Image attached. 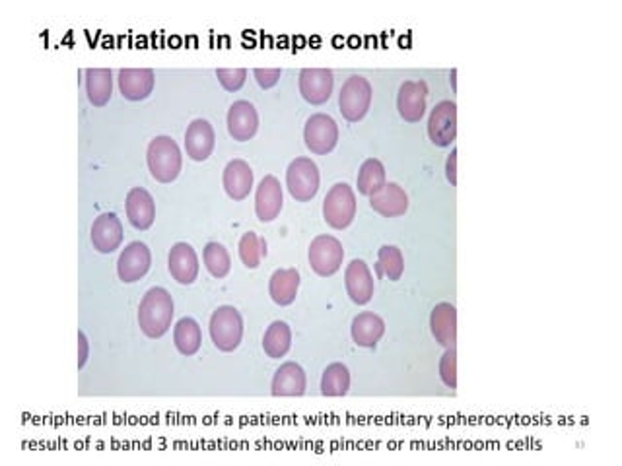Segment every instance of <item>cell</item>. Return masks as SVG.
I'll return each mask as SVG.
<instances>
[{
    "instance_id": "obj_16",
    "label": "cell",
    "mask_w": 622,
    "mask_h": 466,
    "mask_svg": "<svg viewBox=\"0 0 622 466\" xmlns=\"http://www.w3.org/2000/svg\"><path fill=\"white\" fill-rule=\"evenodd\" d=\"M282 186L274 176L263 177L255 193V212L263 223H269L279 218L282 210Z\"/></svg>"
},
{
    "instance_id": "obj_37",
    "label": "cell",
    "mask_w": 622,
    "mask_h": 466,
    "mask_svg": "<svg viewBox=\"0 0 622 466\" xmlns=\"http://www.w3.org/2000/svg\"><path fill=\"white\" fill-rule=\"evenodd\" d=\"M281 74H282L281 69H255L254 71V76L257 80V84L263 90H271V88H274L276 84H279Z\"/></svg>"
},
{
    "instance_id": "obj_14",
    "label": "cell",
    "mask_w": 622,
    "mask_h": 466,
    "mask_svg": "<svg viewBox=\"0 0 622 466\" xmlns=\"http://www.w3.org/2000/svg\"><path fill=\"white\" fill-rule=\"evenodd\" d=\"M216 144V132L206 119H195L185 132V150L195 162H205L213 154Z\"/></svg>"
},
{
    "instance_id": "obj_30",
    "label": "cell",
    "mask_w": 622,
    "mask_h": 466,
    "mask_svg": "<svg viewBox=\"0 0 622 466\" xmlns=\"http://www.w3.org/2000/svg\"><path fill=\"white\" fill-rule=\"evenodd\" d=\"M386 167L376 157H369L359 171V193L372 196L386 186Z\"/></svg>"
},
{
    "instance_id": "obj_31",
    "label": "cell",
    "mask_w": 622,
    "mask_h": 466,
    "mask_svg": "<svg viewBox=\"0 0 622 466\" xmlns=\"http://www.w3.org/2000/svg\"><path fill=\"white\" fill-rule=\"evenodd\" d=\"M350 389V371L344 364H330L321 377V393L325 396H344Z\"/></svg>"
},
{
    "instance_id": "obj_9",
    "label": "cell",
    "mask_w": 622,
    "mask_h": 466,
    "mask_svg": "<svg viewBox=\"0 0 622 466\" xmlns=\"http://www.w3.org/2000/svg\"><path fill=\"white\" fill-rule=\"evenodd\" d=\"M428 137L440 148H445V146H452L455 142L457 105L454 101H440L432 109L428 119Z\"/></svg>"
},
{
    "instance_id": "obj_23",
    "label": "cell",
    "mask_w": 622,
    "mask_h": 466,
    "mask_svg": "<svg viewBox=\"0 0 622 466\" xmlns=\"http://www.w3.org/2000/svg\"><path fill=\"white\" fill-rule=\"evenodd\" d=\"M224 189L234 201H244L254 189V171H251L245 159H232L224 169Z\"/></svg>"
},
{
    "instance_id": "obj_22",
    "label": "cell",
    "mask_w": 622,
    "mask_h": 466,
    "mask_svg": "<svg viewBox=\"0 0 622 466\" xmlns=\"http://www.w3.org/2000/svg\"><path fill=\"white\" fill-rule=\"evenodd\" d=\"M119 90L123 98L130 101L147 100L154 90V71L152 69H123L119 71Z\"/></svg>"
},
{
    "instance_id": "obj_21",
    "label": "cell",
    "mask_w": 622,
    "mask_h": 466,
    "mask_svg": "<svg viewBox=\"0 0 622 466\" xmlns=\"http://www.w3.org/2000/svg\"><path fill=\"white\" fill-rule=\"evenodd\" d=\"M369 206L383 218H397L408 210V196L403 186L397 183H386L381 191L369 196Z\"/></svg>"
},
{
    "instance_id": "obj_34",
    "label": "cell",
    "mask_w": 622,
    "mask_h": 466,
    "mask_svg": "<svg viewBox=\"0 0 622 466\" xmlns=\"http://www.w3.org/2000/svg\"><path fill=\"white\" fill-rule=\"evenodd\" d=\"M267 255V243L264 239L259 237L254 232H247L240 239V259L247 266V269H257L261 264V259Z\"/></svg>"
},
{
    "instance_id": "obj_28",
    "label": "cell",
    "mask_w": 622,
    "mask_h": 466,
    "mask_svg": "<svg viewBox=\"0 0 622 466\" xmlns=\"http://www.w3.org/2000/svg\"><path fill=\"white\" fill-rule=\"evenodd\" d=\"M264 354L273 359H281L292 348V330L284 321H274L263 337Z\"/></svg>"
},
{
    "instance_id": "obj_19",
    "label": "cell",
    "mask_w": 622,
    "mask_h": 466,
    "mask_svg": "<svg viewBox=\"0 0 622 466\" xmlns=\"http://www.w3.org/2000/svg\"><path fill=\"white\" fill-rule=\"evenodd\" d=\"M169 274L176 282L189 286L198 276V257L189 243H176L167 257Z\"/></svg>"
},
{
    "instance_id": "obj_6",
    "label": "cell",
    "mask_w": 622,
    "mask_h": 466,
    "mask_svg": "<svg viewBox=\"0 0 622 466\" xmlns=\"http://www.w3.org/2000/svg\"><path fill=\"white\" fill-rule=\"evenodd\" d=\"M320 167L310 157H296L286 171V186L298 203H308L320 191Z\"/></svg>"
},
{
    "instance_id": "obj_39",
    "label": "cell",
    "mask_w": 622,
    "mask_h": 466,
    "mask_svg": "<svg viewBox=\"0 0 622 466\" xmlns=\"http://www.w3.org/2000/svg\"><path fill=\"white\" fill-rule=\"evenodd\" d=\"M445 176H447V181L452 183L454 186L457 185V150H454L452 156L447 157V162H445Z\"/></svg>"
},
{
    "instance_id": "obj_35",
    "label": "cell",
    "mask_w": 622,
    "mask_h": 466,
    "mask_svg": "<svg viewBox=\"0 0 622 466\" xmlns=\"http://www.w3.org/2000/svg\"><path fill=\"white\" fill-rule=\"evenodd\" d=\"M440 377L445 387L457 389V352L454 348H447L440 359Z\"/></svg>"
},
{
    "instance_id": "obj_7",
    "label": "cell",
    "mask_w": 622,
    "mask_h": 466,
    "mask_svg": "<svg viewBox=\"0 0 622 466\" xmlns=\"http://www.w3.org/2000/svg\"><path fill=\"white\" fill-rule=\"evenodd\" d=\"M303 140L313 154L325 156L333 152L339 142V125L330 115L315 113L308 119L306 128H303Z\"/></svg>"
},
{
    "instance_id": "obj_17",
    "label": "cell",
    "mask_w": 622,
    "mask_h": 466,
    "mask_svg": "<svg viewBox=\"0 0 622 466\" xmlns=\"http://www.w3.org/2000/svg\"><path fill=\"white\" fill-rule=\"evenodd\" d=\"M259 115L254 103L235 101L228 111V132L237 142H247L257 135Z\"/></svg>"
},
{
    "instance_id": "obj_32",
    "label": "cell",
    "mask_w": 622,
    "mask_h": 466,
    "mask_svg": "<svg viewBox=\"0 0 622 466\" xmlns=\"http://www.w3.org/2000/svg\"><path fill=\"white\" fill-rule=\"evenodd\" d=\"M203 261L206 271L213 274L215 278H226L230 274L232 269V259H230V252L226 251V247L216 243V242H210L206 243L205 251H203Z\"/></svg>"
},
{
    "instance_id": "obj_36",
    "label": "cell",
    "mask_w": 622,
    "mask_h": 466,
    "mask_svg": "<svg viewBox=\"0 0 622 466\" xmlns=\"http://www.w3.org/2000/svg\"><path fill=\"white\" fill-rule=\"evenodd\" d=\"M216 76H218L224 90L237 91V90H242L245 84L247 71L245 69H218Z\"/></svg>"
},
{
    "instance_id": "obj_26",
    "label": "cell",
    "mask_w": 622,
    "mask_h": 466,
    "mask_svg": "<svg viewBox=\"0 0 622 466\" xmlns=\"http://www.w3.org/2000/svg\"><path fill=\"white\" fill-rule=\"evenodd\" d=\"M300 288V272L296 269H279L269 282V294L273 301L281 308L292 305Z\"/></svg>"
},
{
    "instance_id": "obj_15",
    "label": "cell",
    "mask_w": 622,
    "mask_h": 466,
    "mask_svg": "<svg viewBox=\"0 0 622 466\" xmlns=\"http://www.w3.org/2000/svg\"><path fill=\"white\" fill-rule=\"evenodd\" d=\"M344 284L356 305H366L374 298V276L362 259H354L344 272Z\"/></svg>"
},
{
    "instance_id": "obj_12",
    "label": "cell",
    "mask_w": 622,
    "mask_h": 466,
    "mask_svg": "<svg viewBox=\"0 0 622 466\" xmlns=\"http://www.w3.org/2000/svg\"><path fill=\"white\" fill-rule=\"evenodd\" d=\"M298 84L303 100L311 105H323L333 93L335 78L329 69H303Z\"/></svg>"
},
{
    "instance_id": "obj_20",
    "label": "cell",
    "mask_w": 622,
    "mask_h": 466,
    "mask_svg": "<svg viewBox=\"0 0 622 466\" xmlns=\"http://www.w3.org/2000/svg\"><path fill=\"white\" fill-rule=\"evenodd\" d=\"M432 337L444 348H454L457 342V309L452 303H438L430 315Z\"/></svg>"
},
{
    "instance_id": "obj_5",
    "label": "cell",
    "mask_w": 622,
    "mask_h": 466,
    "mask_svg": "<svg viewBox=\"0 0 622 466\" xmlns=\"http://www.w3.org/2000/svg\"><path fill=\"white\" fill-rule=\"evenodd\" d=\"M372 105V84L364 76L354 74L340 88L339 108L342 117L350 123H359Z\"/></svg>"
},
{
    "instance_id": "obj_25",
    "label": "cell",
    "mask_w": 622,
    "mask_h": 466,
    "mask_svg": "<svg viewBox=\"0 0 622 466\" xmlns=\"http://www.w3.org/2000/svg\"><path fill=\"white\" fill-rule=\"evenodd\" d=\"M350 330L352 340L356 344L362 346V348H374L383 337V332H386V323H383V319L379 315L366 311L354 317Z\"/></svg>"
},
{
    "instance_id": "obj_2",
    "label": "cell",
    "mask_w": 622,
    "mask_h": 466,
    "mask_svg": "<svg viewBox=\"0 0 622 466\" xmlns=\"http://www.w3.org/2000/svg\"><path fill=\"white\" fill-rule=\"evenodd\" d=\"M148 169L152 173V177L160 183H171L176 181L179 171H181V150L177 142L171 137H156L148 144Z\"/></svg>"
},
{
    "instance_id": "obj_33",
    "label": "cell",
    "mask_w": 622,
    "mask_h": 466,
    "mask_svg": "<svg viewBox=\"0 0 622 466\" xmlns=\"http://www.w3.org/2000/svg\"><path fill=\"white\" fill-rule=\"evenodd\" d=\"M378 272L388 276L389 280H399L405 272V261L403 252L395 245H383L378 252Z\"/></svg>"
},
{
    "instance_id": "obj_29",
    "label": "cell",
    "mask_w": 622,
    "mask_h": 466,
    "mask_svg": "<svg viewBox=\"0 0 622 466\" xmlns=\"http://www.w3.org/2000/svg\"><path fill=\"white\" fill-rule=\"evenodd\" d=\"M174 342L179 354L195 356L203 344V332L198 323L191 317H185L174 328Z\"/></svg>"
},
{
    "instance_id": "obj_38",
    "label": "cell",
    "mask_w": 622,
    "mask_h": 466,
    "mask_svg": "<svg viewBox=\"0 0 622 466\" xmlns=\"http://www.w3.org/2000/svg\"><path fill=\"white\" fill-rule=\"evenodd\" d=\"M88 352H90L88 338L82 330H78V369H82L86 366Z\"/></svg>"
},
{
    "instance_id": "obj_10",
    "label": "cell",
    "mask_w": 622,
    "mask_h": 466,
    "mask_svg": "<svg viewBox=\"0 0 622 466\" xmlns=\"http://www.w3.org/2000/svg\"><path fill=\"white\" fill-rule=\"evenodd\" d=\"M150 264H152L150 249L140 242H132L123 249L121 255H119V261H117L119 280L125 284L139 282V280L147 276V272L150 271Z\"/></svg>"
},
{
    "instance_id": "obj_3",
    "label": "cell",
    "mask_w": 622,
    "mask_h": 466,
    "mask_svg": "<svg viewBox=\"0 0 622 466\" xmlns=\"http://www.w3.org/2000/svg\"><path fill=\"white\" fill-rule=\"evenodd\" d=\"M210 338L220 352H234L244 338V319L232 305H222L210 317Z\"/></svg>"
},
{
    "instance_id": "obj_18",
    "label": "cell",
    "mask_w": 622,
    "mask_h": 466,
    "mask_svg": "<svg viewBox=\"0 0 622 466\" xmlns=\"http://www.w3.org/2000/svg\"><path fill=\"white\" fill-rule=\"evenodd\" d=\"M125 208L132 228H137L140 232L152 228V223L156 220V203L147 189H142V186L130 189L127 195Z\"/></svg>"
},
{
    "instance_id": "obj_24",
    "label": "cell",
    "mask_w": 622,
    "mask_h": 466,
    "mask_svg": "<svg viewBox=\"0 0 622 466\" xmlns=\"http://www.w3.org/2000/svg\"><path fill=\"white\" fill-rule=\"evenodd\" d=\"M308 379L306 371L294 362H286L276 369L273 377V395L274 396H301L306 393Z\"/></svg>"
},
{
    "instance_id": "obj_1",
    "label": "cell",
    "mask_w": 622,
    "mask_h": 466,
    "mask_svg": "<svg viewBox=\"0 0 622 466\" xmlns=\"http://www.w3.org/2000/svg\"><path fill=\"white\" fill-rule=\"evenodd\" d=\"M174 319V300L164 288H152L144 294L139 308V325L148 338H162Z\"/></svg>"
},
{
    "instance_id": "obj_8",
    "label": "cell",
    "mask_w": 622,
    "mask_h": 466,
    "mask_svg": "<svg viewBox=\"0 0 622 466\" xmlns=\"http://www.w3.org/2000/svg\"><path fill=\"white\" fill-rule=\"evenodd\" d=\"M310 264L315 274L333 276L344 261L342 243L333 235H317L310 245Z\"/></svg>"
},
{
    "instance_id": "obj_13",
    "label": "cell",
    "mask_w": 622,
    "mask_h": 466,
    "mask_svg": "<svg viewBox=\"0 0 622 466\" xmlns=\"http://www.w3.org/2000/svg\"><path fill=\"white\" fill-rule=\"evenodd\" d=\"M91 243L94 249L110 255L119 245L123 243V223L117 218L113 212H105L100 214L94 223H91Z\"/></svg>"
},
{
    "instance_id": "obj_27",
    "label": "cell",
    "mask_w": 622,
    "mask_h": 466,
    "mask_svg": "<svg viewBox=\"0 0 622 466\" xmlns=\"http://www.w3.org/2000/svg\"><path fill=\"white\" fill-rule=\"evenodd\" d=\"M113 74L110 69H88L86 71V93L91 105L103 108L111 100Z\"/></svg>"
},
{
    "instance_id": "obj_4",
    "label": "cell",
    "mask_w": 622,
    "mask_h": 466,
    "mask_svg": "<svg viewBox=\"0 0 622 466\" xmlns=\"http://www.w3.org/2000/svg\"><path fill=\"white\" fill-rule=\"evenodd\" d=\"M323 218L335 230H344L356 218V195L347 183L330 186L323 201Z\"/></svg>"
},
{
    "instance_id": "obj_11",
    "label": "cell",
    "mask_w": 622,
    "mask_h": 466,
    "mask_svg": "<svg viewBox=\"0 0 622 466\" xmlns=\"http://www.w3.org/2000/svg\"><path fill=\"white\" fill-rule=\"evenodd\" d=\"M426 98H428V86L426 82H415V80H407L399 88V96H397V109L407 123H418L426 113Z\"/></svg>"
}]
</instances>
